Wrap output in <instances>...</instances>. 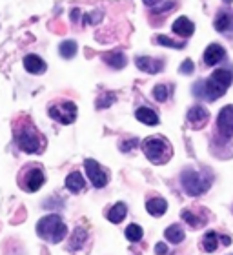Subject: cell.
<instances>
[{"label": "cell", "instance_id": "cell-33", "mask_svg": "<svg viewBox=\"0 0 233 255\" xmlns=\"http://www.w3.org/2000/svg\"><path fill=\"white\" fill-rule=\"evenodd\" d=\"M162 0H144V4L146 5H157V4H160Z\"/></svg>", "mask_w": 233, "mask_h": 255}, {"label": "cell", "instance_id": "cell-29", "mask_svg": "<svg viewBox=\"0 0 233 255\" xmlns=\"http://www.w3.org/2000/svg\"><path fill=\"white\" fill-rule=\"evenodd\" d=\"M113 101H115V95H113V93H108V95L104 97V99L101 97V99L97 101V108H99V110H101V108H108Z\"/></svg>", "mask_w": 233, "mask_h": 255}, {"label": "cell", "instance_id": "cell-3", "mask_svg": "<svg viewBox=\"0 0 233 255\" xmlns=\"http://www.w3.org/2000/svg\"><path fill=\"white\" fill-rule=\"evenodd\" d=\"M37 234L38 237H42L44 241H48L51 245H58L60 241L66 239L68 235V226L64 224V219L57 213L46 215L38 221L37 224Z\"/></svg>", "mask_w": 233, "mask_h": 255}, {"label": "cell", "instance_id": "cell-18", "mask_svg": "<svg viewBox=\"0 0 233 255\" xmlns=\"http://www.w3.org/2000/svg\"><path fill=\"white\" fill-rule=\"evenodd\" d=\"M126 215H127V206L124 202H116V204H113V206L108 210V221L113 224L122 223Z\"/></svg>", "mask_w": 233, "mask_h": 255}, {"label": "cell", "instance_id": "cell-11", "mask_svg": "<svg viewBox=\"0 0 233 255\" xmlns=\"http://www.w3.org/2000/svg\"><path fill=\"white\" fill-rule=\"evenodd\" d=\"M135 64H137V68L140 69V71H146V73H159L160 69L164 68V62L159 59H151V57H137V60H135Z\"/></svg>", "mask_w": 233, "mask_h": 255}, {"label": "cell", "instance_id": "cell-32", "mask_svg": "<svg viewBox=\"0 0 233 255\" xmlns=\"http://www.w3.org/2000/svg\"><path fill=\"white\" fill-rule=\"evenodd\" d=\"M155 252H157V255H166L168 254V248H166L164 243H159V245L155 246Z\"/></svg>", "mask_w": 233, "mask_h": 255}, {"label": "cell", "instance_id": "cell-17", "mask_svg": "<svg viewBox=\"0 0 233 255\" xmlns=\"http://www.w3.org/2000/svg\"><path fill=\"white\" fill-rule=\"evenodd\" d=\"M66 188H68L71 193H80V191L86 188L84 177L80 175L79 171H71V173L66 177Z\"/></svg>", "mask_w": 233, "mask_h": 255}, {"label": "cell", "instance_id": "cell-31", "mask_svg": "<svg viewBox=\"0 0 233 255\" xmlns=\"http://www.w3.org/2000/svg\"><path fill=\"white\" fill-rule=\"evenodd\" d=\"M135 144H138L137 138H133V140H127V142H122L120 149H122V151H127L129 148H135Z\"/></svg>", "mask_w": 233, "mask_h": 255}, {"label": "cell", "instance_id": "cell-4", "mask_svg": "<svg viewBox=\"0 0 233 255\" xmlns=\"http://www.w3.org/2000/svg\"><path fill=\"white\" fill-rule=\"evenodd\" d=\"M180 182H182V188L186 190V193L191 197L202 195L210 190L213 182L212 173L208 171H197V170H184L182 175H180Z\"/></svg>", "mask_w": 233, "mask_h": 255}, {"label": "cell", "instance_id": "cell-20", "mask_svg": "<svg viewBox=\"0 0 233 255\" xmlns=\"http://www.w3.org/2000/svg\"><path fill=\"white\" fill-rule=\"evenodd\" d=\"M164 237L170 241V243H173V245H179V243L184 241V230H182V226H179V224H171L170 228H166Z\"/></svg>", "mask_w": 233, "mask_h": 255}, {"label": "cell", "instance_id": "cell-34", "mask_svg": "<svg viewBox=\"0 0 233 255\" xmlns=\"http://www.w3.org/2000/svg\"><path fill=\"white\" fill-rule=\"evenodd\" d=\"M221 241H223L224 246H230V245H232V239H230V237H226V235H224V237H221Z\"/></svg>", "mask_w": 233, "mask_h": 255}, {"label": "cell", "instance_id": "cell-15", "mask_svg": "<svg viewBox=\"0 0 233 255\" xmlns=\"http://www.w3.org/2000/svg\"><path fill=\"white\" fill-rule=\"evenodd\" d=\"M146 210H148L149 215H153V217H162L168 210V202L162 199V197H153V199H149L146 202Z\"/></svg>", "mask_w": 233, "mask_h": 255}, {"label": "cell", "instance_id": "cell-23", "mask_svg": "<svg viewBox=\"0 0 233 255\" xmlns=\"http://www.w3.org/2000/svg\"><path fill=\"white\" fill-rule=\"evenodd\" d=\"M86 239H88V234H86L82 228H77L73 232V237H71V243H69V250H79L80 246L84 245Z\"/></svg>", "mask_w": 233, "mask_h": 255}, {"label": "cell", "instance_id": "cell-21", "mask_svg": "<svg viewBox=\"0 0 233 255\" xmlns=\"http://www.w3.org/2000/svg\"><path fill=\"white\" fill-rule=\"evenodd\" d=\"M219 246V235L213 232V230H210V232H206V235L202 237V248L208 252V254H212V252L217 250Z\"/></svg>", "mask_w": 233, "mask_h": 255}, {"label": "cell", "instance_id": "cell-1", "mask_svg": "<svg viewBox=\"0 0 233 255\" xmlns=\"http://www.w3.org/2000/svg\"><path fill=\"white\" fill-rule=\"evenodd\" d=\"M13 131H15L16 146L24 153H42L44 148H46V138L35 128V124L31 123V119L27 117L16 119V123L13 124Z\"/></svg>", "mask_w": 233, "mask_h": 255}, {"label": "cell", "instance_id": "cell-2", "mask_svg": "<svg viewBox=\"0 0 233 255\" xmlns=\"http://www.w3.org/2000/svg\"><path fill=\"white\" fill-rule=\"evenodd\" d=\"M232 82L233 73L230 69H217V71H213L210 79L197 82L193 86V93L201 99H206V101H217L226 93Z\"/></svg>", "mask_w": 233, "mask_h": 255}, {"label": "cell", "instance_id": "cell-19", "mask_svg": "<svg viewBox=\"0 0 233 255\" xmlns=\"http://www.w3.org/2000/svg\"><path fill=\"white\" fill-rule=\"evenodd\" d=\"M102 59H104V62L108 64V66H112L113 69H122L124 66H126V57L122 53H118V51H112V53H104L102 55Z\"/></svg>", "mask_w": 233, "mask_h": 255}, {"label": "cell", "instance_id": "cell-30", "mask_svg": "<svg viewBox=\"0 0 233 255\" xmlns=\"http://www.w3.org/2000/svg\"><path fill=\"white\" fill-rule=\"evenodd\" d=\"M193 69H195V66H193V62H191L190 59L188 60H184V62H182V66H180V73H184V75H191L193 73Z\"/></svg>", "mask_w": 233, "mask_h": 255}, {"label": "cell", "instance_id": "cell-10", "mask_svg": "<svg viewBox=\"0 0 233 255\" xmlns=\"http://www.w3.org/2000/svg\"><path fill=\"white\" fill-rule=\"evenodd\" d=\"M208 119H210V113H208L206 108L202 106H193L188 112V123H190L191 128H195V129H201V128L206 126Z\"/></svg>", "mask_w": 233, "mask_h": 255}, {"label": "cell", "instance_id": "cell-22", "mask_svg": "<svg viewBox=\"0 0 233 255\" xmlns=\"http://www.w3.org/2000/svg\"><path fill=\"white\" fill-rule=\"evenodd\" d=\"M233 22H232V15L230 13H219V16L215 18V29L217 31H228V29H232Z\"/></svg>", "mask_w": 233, "mask_h": 255}, {"label": "cell", "instance_id": "cell-16", "mask_svg": "<svg viewBox=\"0 0 233 255\" xmlns=\"http://www.w3.org/2000/svg\"><path fill=\"white\" fill-rule=\"evenodd\" d=\"M135 117H137L138 123L146 124V126H157L159 124V115L151 108H138L137 112H135Z\"/></svg>", "mask_w": 233, "mask_h": 255}, {"label": "cell", "instance_id": "cell-12", "mask_svg": "<svg viewBox=\"0 0 233 255\" xmlns=\"http://www.w3.org/2000/svg\"><path fill=\"white\" fill-rule=\"evenodd\" d=\"M224 57H226V51H224L223 46H219V44H210L206 48V51H204V64H208V66H215V64H219L221 60H224Z\"/></svg>", "mask_w": 233, "mask_h": 255}, {"label": "cell", "instance_id": "cell-25", "mask_svg": "<svg viewBox=\"0 0 233 255\" xmlns=\"http://www.w3.org/2000/svg\"><path fill=\"white\" fill-rule=\"evenodd\" d=\"M58 53L62 55L64 59H71L75 53H77V42L73 40H66V42L60 44V48H58Z\"/></svg>", "mask_w": 233, "mask_h": 255}, {"label": "cell", "instance_id": "cell-5", "mask_svg": "<svg viewBox=\"0 0 233 255\" xmlns=\"http://www.w3.org/2000/svg\"><path fill=\"white\" fill-rule=\"evenodd\" d=\"M142 151L153 164H166L173 155L171 144L164 137H148L142 142Z\"/></svg>", "mask_w": 233, "mask_h": 255}, {"label": "cell", "instance_id": "cell-14", "mask_svg": "<svg viewBox=\"0 0 233 255\" xmlns=\"http://www.w3.org/2000/svg\"><path fill=\"white\" fill-rule=\"evenodd\" d=\"M173 31L179 35V37H191L193 31H195V26H193V22L190 18H186V16H179L177 20L173 22Z\"/></svg>", "mask_w": 233, "mask_h": 255}, {"label": "cell", "instance_id": "cell-26", "mask_svg": "<svg viewBox=\"0 0 233 255\" xmlns=\"http://www.w3.org/2000/svg\"><path fill=\"white\" fill-rule=\"evenodd\" d=\"M170 86H166V84H159V86H155L153 88V97H155V101H159V102H164L168 101V97H170Z\"/></svg>", "mask_w": 233, "mask_h": 255}, {"label": "cell", "instance_id": "cell-27", "mask_svg": "<svg viewBox=\"0 0 233 255\" xmlns=\"http://www.w3.org/2000/svg\"><path fill=\"white\" fill-rule=\"evenodd\" d=\"M159 44H162V46H168V48H175V49H182L186 46V44L182 42H175V40H171V38H168L166 35H159V37L155 38Z\"/></svg>", "mask_w": 233, "mask_h": 255}, {"label": "cell", "instance_id": "cell-28", "mask_svg": "<svg viewBox=\"0 0 233 255\" xmlns=\"http://www.w3.org/2000/svg\"><path fill=\"white\" fill-rule=\"evenodd\" d=\"M182 219H184V221L188 224H191L193 228H201V226H202V221H201V219L195 217V215H193L191 212H188V210H184V212H182Z\"/></svg>", "mask_w": 233, "mask_h": 255}, {"label": "cell", "instance_id": "cell-7", "mask_svg": "<svg viewBox=\"0 0 233 255\" xmlns=\"http://www.w3.org/2000/svg\"><path fill=\"white\" fill-rule=\"evenodd\" d=\"M49 117L60 124H71L77 119V104L71 101H55L48 108Z\"/></svg>", "mask_w": 233, "mask_h": 255}, {"label": "cell", "instance_id": "cell-24", "mask_svg": "<svg viewBox=\"0 0 233 255\" xmlns=\"http://www.w3.org/2000/svg\"><path fill=\"white\" fill-rule=\"evenodd\" d=\"M142 235H144V232L138 224H129L126 228V239L131 241V243H138V241L142 239Z\"/></svg>", "mask_w": 233, "mask_h": 255}, {"label": "cell", "instance_id": "cell-8", "mask_svg": "<svg viewBox=\"0 0 233 255\" xmlns=\"http://www.w3.org/2000/svg\"><path fill=\"white\" fill-rule=\"evenodd\" d=\"M86 173H88V179L91 181V184L95 188H104L108 184V173L102 170V166L93 159H86L84 162Z\"/></svg>", "mask_w": 233, "mask_h": 255}, {"label": "cell", "instance_id": "cell-9", "mask_svg": "<svg viewBox=\"0 0 233 255\" xmlns=\"http://www.w3.org/2000/svg\"><path fill=\"white\" fill-rule=\"evenodd\" d=\"M217 128L221 135L226 138L233 137V104L224 106L217 117Z\"/></svg>", "mask_w": 233, "mask_h": 255}, {"label": "cell", "instance_id": "cell-6", "mask_svg": "<svg viewBox=\"0 0 233 255\" xmlns=\"http://www.w3.org/2000/svg\"><path fill=\"white\" fill-rule=\"evenodd\" d=\"M44 182H46V173L40 164H26L18 173V186L27 193L38 191Z\"/></svg>", "mask_w": 233, "mask_h": 255}, {"label": "cell", "instance_id": "cell-13", "mask_svg": "<svg viewBox=\"0 0 233 255\" xmlns=\"http://www.w3.org/2000/svg\"><path fill=\"white\" fill-rule=\"evenodd\" d=\"M24 68L33 75H40L46 71V62L38 55H26L24 57Z\"/></svg>", "mask_w": 233, "mask_h": 255}]
</instances>
